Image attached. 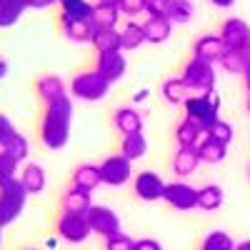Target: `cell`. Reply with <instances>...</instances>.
I'll return each instance as SVG.
<instances>
[{
  "mask_svg": "<svg viewBox=\"0 0 250 250\" xmlns=\"http://www.w3.org/2000/svg\"><path fill=\"white\" fill-rule=\"evenodd\" d=\"M18 180L23 183V188H25L28 195H40V193L45 190V185H48V175H45V170H43V165L33 163V160H25V163H23Z\"/></svg>",
  "mask_w": 250,
  "mask_h": 250,
  "instance_id": "9a60e30c",
  "label": "cell"
},
{
  "mask_svg": "<svg viewBox=\"0 0 250 250\" xmlns=\"http://www.w3.org/2000/svg\"><path fill=\"white\" fill-rule=\"evenodd\" d=\"M25 250H38V248H25Z\"/></svg>",
  "mask_w": 250,
  "mask_h": 250,
  "instance_id": "f5cc1de1",
  "label": "cell"
},
{
  "mask_svg": "<svg viewBox=\"0 0 250 250\" xmlns=\"http://www.w3.org/2000/svg\"><path fill=\"white\" fill-rule=\"evenodd\" d=\"M85 218H88V225H90L93 235H98L103 240H108V238L123 233L118 213L113 210V208H108V205H93L90 210L85 213Z\"/></svg>",
  "mask_w": 250,
  "mask_h": 250,
  "instance_id": "52a82bcc",
  "label": "cell"
},
{
  "mask_svg": "<svg viewBox=\"0 0 250 250\" xmlns=\"http://www.w3.org/2000/svg\"><path fill=\"white\" fill-rule=\"evenodd\" d=\"M205 135H208V138H213V140H218V143L230 145V143H233V138H235V130H233V125H230V123L218 120V123H213L210 128L205 130Z\"/></svg>",
  "mask_w": 250,
  "mask_h": 250,
  "instance_id": "d590c367",
  "label": "cell"
},
{
  "mask_svg": "<svg viewBox=\"0 0 250 250\" xmlns=\"http://www.w3.org/2000/svg\"><path fill=\"white\" fill-rule=\"evenodd\" d=\"M190 88L185 85V80L178 75V78H165L163 85H160V95L168 105H183V103L190 98Z\"/></svg>",
  "mask_w": 250,
  "mask_h": 250,
  "instance_id": "7402d4cb",
  "label": "cell"
},
{
  "mask_svg": "<svg viewBox=\"0 0 250 250\" xmlns=\"http://www.w3.org/2000/svg\"><path fill=\"white\" fill-rule=\"evenodd\" d=\"M235 250H250V238H248V240H240V243L235 245Z\"/></svg>",
  "mask_w": 250,
  "mask_h": 250,
  "instance_id": "c3c4849f",
  "label": "cell"
},
{
  "mask_svg": "<svg viewBox=\"0 0 250 250\" xmlns=\"http://www.w3.org/2000/svg\"><path fill=\"white\" fill-rule=\"evenodd\" d=\"M90 225L83 213H60L55 220V235L70 245H80L90 238Z\"/></svg>",
  "mask_w": 250,
  "mask_h": 250,
  "instance_id": "8992f818",
  "label": "cell"
},
{
  "mask_svg": "<svg viewBox=\"0 0 250 250\" xmlns=\"http://www.w3.org/2000/svg\"><path fill=\"white\" fill-rule=\"evenodd\" d=\"M70 128H73V100L70 95L58 103L43 108V118H40L38 138L48 150H62L70 140Z\"/></svg>",
  "mask_w": 250,
  "mask_h": 250,
  "instance_id": "6da1fadb",
  "label": "cell"
},
{
  "mask_svg": "<svg viewBox=\"0 0 250 250\" xmlns=\"http://www.w3.org/2000/svg\"><path fill=\"white\" fill-rule=\"evenodd\" d=\"M193 15H195L193 0H173V3H170L168 18L173 20V25H185V23H190Z\"/></svg>",
  "mask_w": 250,
  "mask_h": 250,
  "instance_id": "d6a6232c",
  "label": "cell"
},
{
  "mask_svg": "<svg viewBox=\"0 0 250 250\" xmlns=\"http://www.w3.org/2000/svg\"><path fill=\"white\" fill-rule=\"evenodd\" d=\"M105 250H135V240L125 233H118L105 240Z\"/></svg>",
  "mask_w": 250,
  "mask_h": 250,
  "instance_id": "ab89813d",
  "label": "cell"
},
{
  "mask_svg": "<svg viewBox=\"0 0 250 250\" xmlns=\"http://www.w3.org/2000/svg\"><path fill=\"white\" fill-rule=\"evenodd\" d=\"M93 205H95L93 203V193L83 190V188H75V185H70L68 190L62 193V198H60L62 213H83L85 215Z\"/></svg>",
  "mask_w": 250,
  "mask_h": 250,
  "instance_id": "2e32d148",
  "label": "cell"
},
{
  "mask_svg": "<svg viewBox=\"0 0 250 250\" xmlns=\"http://www.w3.org/2000/svg\"><path fill=\"white\" fill-rule=\"evenodd\" d=\"M180 78L185 80V85L190 88L193 93H213L215 90V83H218V73L213 62H205L200 58H193L183 65Z\"/></svg>",
  "mask_w": 250,
  "mask_h": 250,
  "instance_id": "277c9868",
  "label": "cell"
},
{
  "mask_svg": "<svg viewBox=\"0 0 250 250\" xmlns=\"http://www.w3.org/2000/svg\"><path fill=\"white\" fill-rule=\"evenodd\" d=\"M110 85L113 83L105 75H100L95 68L93 70H80L70 80V95L75 100H83V103H100L110 93Z\"/></svg>",
  "mask_w": 250,
  "mask_h": 250,
  "instance_id": "7a4b0ae2",
  "label": "cell"
},
{
  "mask_svg": "<svg viewBox=\"0 0 250 250\" xmlns=\"http://www.w3.org/2000/svg\"><path fill=\"white\" fill-rule=\"evenodd\" d=\"M205 138V130L190 118H183L178 125H175V143L178 148H198L200 140Z\"/></svg>",
  "mask_w": 250,
  "mask_h": 250,
  "instance_id": "ffe728a7",
  "label": "cell"
},
{
  "mask_svg": "<svg viewBox=\"0 0 250 250\" xmlns=\"http://www.w3.org/2000/svg\"><path fill=\"white\" fill-rule=\"evenodd\" d=\"M225 53H228V48H225L220 35H203V38L195 40V45H193V58L213 62V65H220V60L225 58Z\"/></svg>",
  "mask_w": 250,
  "mask_h": 250,
  "instance_id": "4fadbf2b",
  "label": "cell"
},
{
  "mask_svg": "<svg viewBox=\"0 0 250 250\" xmlns=\"http://www.w3.org/2000/svg\"><path fill=\"white\" fill-rule=\"evenodd\" d=\"M60 0H30V8L35 10H43V8H50V5H58Z\"/></svg>",
  "mask_w": 250,
  "mask_h": 250,
  "instance_id": "7bdbcfd3",
  "label": "cell"
},
{
  "mask_svg": "<svg viewBox=\"0 0 250 250\" xmlns=\"http://www.w3.org/2000/svg\"><path fill=\"white\" fill-rule=\"evenodd\" d=\"M165 183L158 173L153 170H143L133 178V193L138 200L143 203H155V200H163V193H165Z\"/></svg>",
  "mask_w": 250,
  "mask_h": 250,
  "instance_id": "30bf717a",
  "label": "cell"
},
{
  "mask_svg": "<svg viewBox=\"0 0 250 250\" xmlns=\"http://www.w3.org/2000/svg\"><path fill=\"white\" fill-rule=\"evenodd\" d=\"M60 20H90L93 5L88 0H60Z\"/></svg>",
  "mask_w": 250,
  "mask_h": 250,
  "instance_id": "4dcf8cb0",
  "label": "cell"
},
{
  "mask_svg": "<svg viewBox=\"0 0 250 250\" xmlns=\"http://www.w3.org/2000/svg\"><path fill=\"white\" fill-rule=\"evenodd\" d=\"M183 110H185V118L195 120L203 130H208L213 123L220 120V98L215 95V90L213 93H195L183 103Z\"/></svg>",
  "mask_w": 250,
  "mask_h": 250,
  "instance_id": "3957f363",
  "label": "cell"
},
{
  "mask_svg": "<svg viewBox=\"0 0 250 250\" xmlns=\"http://www.w3.org/2000/svg\"><path fill=\"white\" fill-rule=\"evenodd\" d=\"M145 153H148V138H145L143 133H130V135H123L120 140V155H125L130 163L145 158Z\"/></svg>",
  "mask_w": 250,
  "mask_h": 250,
  "instance_id": "4316f807",
  "label": "cell"
},
{
  "mask_svg": "<svg viewBox=\"0 0 250 250\" xmlns=\"http://www.w3.org/2000/svg\"><path fill=\"white\" fill-rule=\"evenodd\" d=\"M198 153H200V160H203V163L218 165V163H223L225 155H228V145H225V143H218V140H213V138L205 135V138L200 140V145H198Z\"/></svg>",
  "mask_w": 250,
  "mask_h": 250,
  "instance_id": "f546056e",
  "label": "cell"
},
{
  "mask_svg": "<svg viewBox=\"0 0 250 250\" xmlns=\"http://www.w3.org/2000/svg\"><path fill=\"white\" fill-rule=\"evenodd\" d=\"M28 8L30 0H0V28H13Z\"/></svg>",
  "mask_w": 250,
  "mask_h": 250,
  "instance_id": "d4e9b609",
  "label": "cell"
},
{
  "mask_svg": "<svg viewBox=\"0 0 250 250\" xmlns=\"http://www.w3.org/2000/svg\"><path fill=\"white\" fill-rule=\"evenodd\" d=\"M118 10H120V15H125L128 20H135L138 15L145 13V0H120Z\"/></svg>",
  "mask_w": 250,
  "mask_h": 250,
  "instance_id": "f35d334b",
  "label": "cell"
},
{
  "mask_svg": "<svg viewBox=\"0 0 250 250\" xmlns=\"http://www.w3.org/2000/svg\"><path fill=\"white\" fill-rule=\"evenodd\" d=\"M235 240L228 235L225 230H213V233H208L203 238V245L200 250H235Z\"/></svg>",
  "mask_w": 250,
  "mask_h": 250,
  "instance_id": "e575fe53",
  "label": "cell"
},
{
  "mask_svg": "<svg viewBox=\"0 0 250 250\" xmlns=\"http://www.w3.org/2000/svg\"><path fill=\"white\" fill-rule=\"evenodd\" d=\"M60 30L70 43H90L95 25L90 20H60Z\"/></svg>",
  "mask_w": 250,
  "mask_h": 250,
  "instance_id": "cb8c5ba5",
  "label": "cell"
},
{
  "mask_svg": "<svg viewBox=\"0 0 250 250\" xmlns=\"http://www.w3.org/2000/svg\"><path fill=\"white\" fill-rule=\"evenodd\" d=\"M143 30H145L148 43H153V45L165 43V40L173 35V20L165 18V15H148L143 20Z\"/></svg>",
  "mask_w": 250,
  "mask_h": 250,
  "instance_id": "e0dca14e",
  "label": "cell"
},
{
  "mask_svg": "<svg viewBox=\"0 0 250 250\" xmlns=\"http://www.w3.org/2000/svg\"><path fill=\"white\" fill-rule=\"evenodd\" d=\"M73 185L75 188H83L88 193H95L98 185H103V178H100V165H93V163H83L73 170Z\"/></svg>",
  "mask_w": 250,
  "mask_h": 250,
  "instance_id": "44dd1931",
  "label": "cell"
},
{
  "mask_svg": "<svg viewBox=\"0 0 250 250\" xmlns=\"http://www.w3.org/2000/svg\"><path fill=\"white\" fill-rule=\"evenodd\" d=\"M35 95L43 100V105H50V103H58L62 98H68V88L65 80L60 75H43L35 80Z\"/></svg>",
  "mask_w": 250,
  "mask_h": 250,
  "instance_id": "5bb4252c",
  "label": "cell"
},
{
  "mask_svg": "<svg viewBox=\"0 0 250 250\" xmlns=\"http://www.w3.org/2000/svg\"><path fill=\"white\" fill-rule=\"evenodd\" d=\"M223 200H225V193H223V188L218 183H208V185L198 188V208L200 210L213 213L223 205Z\"/></svg>",
  "mask_w": 250,
  "mask_h": 250,
  "instance_id": "83f0119b",
  "label": "cell"
},
{
  "mask_svg": "<svg viewBox=\"0 0 250 250\" xmlns=\"http://www.w3.org/2000/svg\"><path fill=\"white\" fill-rule=\"evenodd\" d=\"M90 45L95 48V53H115V50H123L120 28H95Z\"/></svg>",
  "mask_w": 250,
  "mask_h": 250,
  "instance_id": "603a6c76",
  "label": "cell"
},
{
  "mask_svg": "<svg viewBox=\"0 0 250 250\" xmlns=\"http://www.w3.org/2000/svg\"><path fill=\"white\" fill-rule=\"evenodd\" d=\"M28 193L20 180H10L0 188V225L8 228L13 225L25 210V203H28Z\"/></svg>",
  "mask_w": 250,
  "mask_h": 250,
  "instance_id": "5b68a950",
  "label": "cell"
},
{
  "mask_svg": "<svg viewBox=\"0 0 250 250\" xmlns=\"http://www.w3.org/2000/svg\"><path fill=\"white\" fill-rule=\"evenodd\" d=\"M0 248H3V225H0Z\"/></svg>",
  "mask_w": 250,
  "mask_h": 250,
  "instance_id": "f907efd6",
  "label": "cell"
},
{
  "mask_svg": "<svg viewBox=\"0 0 250 250\" xmlns=\"http://www.w3.org/2000/svg\"><path fill=\"white\" fill-rule=\"evenodd\" d=\"M218 35L223 38V43H225L228 50H245V48H250V25L245 23L243 18L223 20Z\"/></svg>",
  "mask_w": 250,
  "mask_h": 250,
  "instance_id": "8fae6325",
  "label": "cell"
},
{
  "mask_svg": "<svg viewBox=\"0 0 250 250\" xmlns=\"http://www.w3.org/2000/svg\"><path fill=\"white\" fill-rule=\"evenodd\" d=\"M163 200L170 208H175V210H183V213L193 210V208H198V188H193L185 180H173V183L165 185Z\"/></svg>",
  "mask_w": 250,
  "mask_h": 250,
  "instance_id": "9c48e42d",
  "label": "cell"
},
{
  "mask_svg": "<svg viewBox=\"0 0 250 250\" xmlns=\"http://www.w3.org/2000/svg\"><path fill=\"white\" fill-rule=\"evenodd\" d=\"M98 165H100L103 185H108V188H120V185H125L133 178V163L125 155H120V153L103 158Z\"/></svg>",
  "mask_w": 250,
  "mask_h": 250,
  "instance_id": "ba28073f",
  "label": "cell"
},
{
  "mask_svg": "<svg viewBox=\"0 0 250 250\" xmlns=\"http://www.w3.org/2000/svg\"><path fill=\"white\" fill-rule=\"evenodd\" d=\"M203 165L198 148H178L173 155V173L183 180V178H190L198 168Z\"/></svg>",
  "mask_w": 250,
  "mask_h": 250,
  "instance_id": "ac0fdd59",
  "label": "cell"
},
{
  "mask_svg": "<svg viewBox=\"0 0 250 250\" xmlns=\"http://www.w3.org/2000/svg\"><path fill=\"white\" fill-rule=\"evenodd\" d=\"M18 135V128H15V123L5 115V113H0V150H5L8 145L13 143V138Z\"/></svg>",
  "mask_w": 250,
  "mask_h": 250,
  "instance_id": "74e56055",
  "label": "cell"
},
{
  "mask_svg": "<svg viewBox=\"0 0 250 250\" xmlns=\"http://www.w3.org/2000/svg\"><path fill=\"white\" fill-rule=\"evenodd\" d=\"M148 93H150V90H145V88H143V90H138V93H135V98H133V103H143L145 98H148Z\"/></svg>",
  "mask_w": 250,
  "mask_h": 250,
  "instance_id": "f6af8a7d",
  "label": "cell"
},
{
  "mask_svg": "<svg viewBox=\"0 0 250 250\" xmlns=\"http://www.w3.org/2000/svg\"><path fill=\"white\" fill-rule=\"evenodd\" d=\"M135 250H163V245L155 238H140L135 240Z\"/></svg>",
  "mask_w": 250,
  "mask_h": 250,
  "instance_id": "b9f144b4",
  "label": "cell"
},
{
  "mask_svg": "<svg viewBox=\"0 0 250 250\" xmlns=\"http://www.w3.org/2000/svg\"><path fill=\"white\" fill-rule=\"evenodd\" d=\"M5 153H10L13 158H18L20 163H25V160H28V153H30V143H28V138H25L23 133H18V135L13 138V143L5 148Z\"/></svg>",
  "mask_w": 250,
  "mask_h": 250,
  "instance_id": "8d00e7d4",
  "label": "cell"
},
{
  "mask_svg": "<svg viewBox=\"0 0 250 250\" xmlns=\"http://www.w3.org/2000/svg\"><path fill=\"white\" fill-rule=\"evenodd\" d=\"M113 125L118 133L130 135V133H143V115L138 113L135 105H123L113 113Z\"/></svg>",
  "mask_w": 250,
  "mask_h": 250,
  "instance_id": "d6986e66",
  "label": "cell"
},
{
  "mask_svg": "<svg viewBox=\"0 0 250 250\" xmlns=\"http://www.w3.org/2000/svg\"><path fill=\"white\" fill-rule=\"evenodd\" d=\"M120 10L118 5H108V3H93V13H90V23L95 28H118L120 23Z\"/></svg>",
  "mask_w": 250,
  "mask_h": 250,
  "instance_id": "484cf974",
  "label": "cell"
},
{
  "mask_svg": "<svg viewBox=\"0 0 250 250\" xmlns=\"http://www.w3.org/2000/svg\"><path fill=\"white\" fill-rule=\"evenodd\" d=\"M8 70H10V68H8V62H5L3 58H0V80H3V78L8 75Z\"/></svg>",
  "mask_w": 250,
  "mask_h": 250,
  "instance_id": "bcb514c9",
  "label": "cell"
},
{
  "mask_svg": "<svg viewBox=\"0 0 250 250\" xmlns=\"http://www.w3.org/2000/svg\"><path fill=\"white\" fill-rule=\"evenodd\" d=\"M95 3H108V5H118L120 0H95Z\"/></svg>",
  "mask_w": 250,
  "mask_h": 250,
  "instance_id": "681fc988",
  "label": "cell"
},
{
  "mask_svg": "<svg viewBox=\"0 0 250 250\" xmlns=\"http://www.w3.org/2000/svg\"><path fill=\"white\" fill-rule=\"evenodd\" d=\"M243 83H245V90H248V95H250V68L243 73Z\"/></svg>",
  "mask_w": 250,
  "mask_h": 250,
  "instance_id": "7dc6e473",
  "label": "cell"
},
{
  "mask_svg": "<svg viewBox=\"0 0 250 250\" xmlns=\"http://www.w3.org/2000/svg\"><path fill=\"white\" fill-rule=\"evenodd\" d=\"M210 3H213L215 8H220V10H228V8L235 5V0H210Z\"/></svg>",
  "mask_w": 250,
  "mask_h": 250,
  "instance_id": "ee69618b",
  "label": "cell"
},
{
  "mask_svg": "<svg viewBox=\"0 0 250 250\" xmlns=\"http://www.w3.org/2000/svg\"><path fill=\"white\" fill-rule=\"evenodd\" d=\"M95 70H98L100 75H105L110 83L123 80L125 70H128V60H125V53H123V50H115V53H98Z\"/></svg>",
  "mask_w": 250,
  "mask_h": 250,
  "instance_id": "7c38bea8",
  "label": "cell"
},
{
  "mask_svg": "<svg viewBox=\"0 0 250 250\" xmlns=\"http://www.w3.org/2000/svg\"><path fill=\"white\" fill-rule=\"evenodd\" d=\"M173 0H145V15H165L168 18Z\"/></svg>",
  "mask_w": 250,
  "mask_h": 250,
  "instance_id": "60d3db41",
  "label": "cell"
},
{
  "mask_svg": "<svg viewBox=\"0 0 250 250\" xmlns=\"http://www.w3.org/2000/svg\"><path fill=\"white\" fill-rule=\"evenodd\" d=\"M20 168H23V163H20L18 158H13L5 150H0V188H3L5 183H10V180H18Z\"/></svg>",
  "mask_w": 250,
  "mask_h": 250,
  "instance_id": "836d02e7",
  "label": "cell"
},
{
  "mask_svg": "<svg viewBox=\"0 0 250 250\" xmlns=\"http://www.w3.org/2000/svg\"><path fill=\"white\" fill-rule=\"evenodd\" d=\"M220 68L230 75H243L248 68H250V53L248 48L245 50H228L225 58L220 60Z\"/></svg>",
  "mask_w": 250,
  "mask_h": 250,
  "instance_id": "1f68e13d",
  "label": "cell"
},
{
  "mask_svg": "<svg viewBox=\"0 0 250 250\" xmlns=\"http://www.w3.org/2000/svg\"><path fill=\"white\" fill-rule=\"evenodd\" d=\"M120 40H123V53L138 50L143 43H148L145 30H143V23H138V20H128V23L120 28Z\"/></svg>",
  "mask_w": 250,
  "mask_h": 250,
  "instance_id": "f1b7e54d",
  "label": "cell"
},
{
  "mask_svg": "<svg viewBox=\"0 0 250 250\" xmlns=\"http://www.w3.org/2000/svg\"><path fill=\"white\" fill-rule=\"evenodd\" d=\"M248 178H250V165H248Z\"/></svg>",
  "mask_w": 250,
  "mask_h": 250,
  "instance_id": "816d5d0a",
  "label": "cell"
}]
</instances>
